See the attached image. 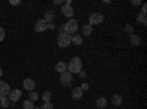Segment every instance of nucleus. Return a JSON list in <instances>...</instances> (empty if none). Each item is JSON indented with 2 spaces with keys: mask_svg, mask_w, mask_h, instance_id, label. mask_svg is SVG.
Wrapping results in <instances>:
<instances>
[{
  "mask_svg": "<svg viewBox=\"0 0 147 109\" xmlns=\"http://www.w3.org/2000/svg\"><path fill=\"white\" fill-rule=\"evenodd\" d=\"M68 65V72H71V74H80L81 69H82V60L78 58V56H74Z\"/></svg>",
  "mask_w": 147,
  "mask_h": 109,
  "instance_id": "obj_1",
  "label": "nucleus"
},
{
  "mask_svg": "<svg viewBox=\"0 0 147 109\" xmlns=\"http://www.w3.org/2000/svg\"><path fill=\"white\" fill-rule=\"evenodd\" d=\"M62 28H63V32H66V34H69V35L77 34V31H78V21L72 18V19H69V21L65 24Z\"/></svg>",
  "mask_w": 147,
  "mask_h": 109,
  "instance_id": "obj_2",
  "label": "nucleus"
},
{
  "mask_svg": "<svg viewBox=\"0 0 147 109\" xmlns=\"http://www.w3.org/2000/svg\"><path fill=\"white\" fill-rule=\"evenodd\" d=\"M69 44H71V35L62 31L57 35V46L60 47V49H66Z\"/></svg>",
  "mask_w": 147,
  "mask_h": 109,
  "instance_id": "obj_3",
  "label": "nucleus"
},
{
  "mask_svg": "<svg viewBox=\"0 0 147 109\" xmlns=\"http://www.w3.org/2000/svg\"><path fill=\"white\" fill-rule=\"evenodd\" d=\"M103 14H100V12H93V14L88 16V24L93 27V25H100V24H103Z\"/></svg>",
  "mask_w": 147,
  "mask_h": 109,
  "instance_id": "obj_4",
  "label": "nucleus"
},
{
  "mask_svg": "<svg viewBox=\"0 0 147 109\" xmlns=\"http://www.w3.org/2000/svg\"><path fill=\"white\" fill-rule=\"evenodd\" d=\"M72 81H74V77H72L71 72L66 71V72H63V74H60V83H62L63 87H69L72 84Z\"/></svg>",
  "mask_w": 147,
  "mask_h": 109,
  "instance_id": "obj_5",
  "label": "nucleus"
},
{
  "mask_svg": "<svg viewBox=\"0 0 147 109\" xmlns=\"http://www.w3.org/2000/svg\"><path fill=\"white\" fill-rule=\"evenodd\" d=\"M21 96H22L21 90H18V89H13V90H10V93L7 94V97H9L10 103H15V102H18V100L21 99Z\"/></svg>",
  "mask_w": 147,
  "mask_h": 109,
  "instance_id": "obj_6",
  "label": "nucleus"
},
{
  "mask_svg": "<svg viewBox=\"0 0 147 109\" xmlns=\"http://www.w3.org/2000/svg\"><path fill=\"white\" fill-rule=\"evenodd\" d=\"M60 12H62V15L63 16H66V18H69V19H72V16H74V7L72 6H68V5H62V7H60Z\"/></svg>",
  "mask_w": 147,
  "mask_h": 109,
  "instance_id": "obj_7",
  "label": "nucleus"
},
{
  "mask_svg": "<svg viewBox=\"0 0 147 109\" xmlns=\"http://www.w3.org/2000/svg\"><path fill=\"white\" fill-rule=\"evenodd\" d=\"M22 86H24V89H25L27 91H35V83H34V80L32 78H25L22 81Z\"/></svg>",
  "mask_w": 147,
  "mask_h": 109,
  "instance_id": "obj_8",
  "label": "nucleus"
},
{
  "mask_svg": "<svg viewBox=\"0 0 147 109\" xmlns=\"http://www.w3.org/2000/svg\"><path fill=\"white\" fill-rule=\"evenodd\" d=\"M34 30H35V32H44V31L47 30V24H46L43 19H38V21L35 22Z\"/></svg>",
  "mask_w": 147,
  "mask_h": 109,
  "instance_id": "obj_9",
  "label": "nucleus"
},
{
  "mask_svg": "<svg viewBox=\"0 0 147 109\" xmlns=\"http://www.w3.org/2000/svg\"><path fill=\"white\" fill-rule=\"evenodd\" d=\"M10 93V87H9V84L6 83V81H0V94L3 96H7Z\"/></svg>",
  "mask_w": 147,
  "mask_h": 109,
  "instance_id": "obj_10",
  "label": "nucleus"
},
{
  "mask_svg": "<svg viewBox=\"0 0 147 109\" xmlns=\"http://www.w3.org/2000/svg\"><path fill=\"white\" fill-rule=\"evenodd\" d=\"M71 96H72V99L74 100H80L82 96H84V91H82V89L81 87H75L72 90V93H71Z\"/></svg>",
  "mask_w": 147,
  "mask_h": 109,
  "instance_id": "obj_11",
  "label": "nucleus"
},
{
  "mask_svg": "<svg viewBox=\"0 0 147 109\" xmlns=\"http://www.w3.org/2000/svg\"><path fill=\"white\" fill-rule=\"evenodd\" d=\"M55 12L52 10V9H49L47 12H46V14H44V18H43V21L46 22V24H50V22H53L55 21Z\"/></svg>",
  "mask_w": 147,
  "mask_h": 109,
  "instance_id": "obj_12",
  "label": "nucleus"
},
{
  "mask_svg": "<svg viewBox=\"0 0 147 109\" xmlns=\"http://www.w3.org/2000/svg\"><path fill=\"white\" fill-rule=\"evenodd\" d=\"M129 43H131V46L138 47V46L141 44V37H140V35H137L136 32H134V34H131V35H129Z\"/></svg>",
  "mask_w": 147,
  "mask_h": 109,
  "instance_id": "obj_13",
  "label": "nucleus"
},
{
  "mask_svg": "<svg viewBox=\"0 0 147 109\" xmlns=\"http://www.w3.org/2000/svg\"><path fill=\"white\" fill-rule=\"evenodd\" d=\"M55 69H56V72H59V74H63V72L68 71V65L63 62V60H59V62L56 64V66H55Z\"/></svg>",
  "mask_w": 147,
  "mask_h": 109,
  "instance_id": "obj_14",
  "label": "nucleus"
},
{
  "mask_svg": "<svg viewBox=\"0 0 147 109\" xmlns=\"http://www.w3.org/2000/svg\"><path fill=\"white\" fill-rule=\"evenodd\" d=\"M71 43H72V44H75V46H81V44L84 43L82 35H80V34H74V35H71Z\"/></svg>",
  "mask_w": 147,
  "mask_h": 109,
  "instance_id": "obj_15",
  "label": "nucleus"
},
{
  "mask_svg": "<svg viewBox=\"0 0 147 109\" xmlns=\"http://www.w3.org/2000/svg\"><path fill=\"white\" fill-rule=\"evenodd\" d=\"M81 31H82V35H85V37H91V34H93V27L90 25V24H84L82 28H81Z\"/></svg>",
  "mask_w": 147,
  "mask_h": 109,
  "instance_id": "obj_16",
  "label": "nucleus"
},
{
  "mask_svg": "<svg viewBox=\"0 0 147 109\" xmlns=\"http://www.w3.org/2000/svg\"><path fill=\"white\" fill-rule=\"evenodd\" d=\"M107 105V99L106 97H99L96 100V106L99 108V109H105V106Z\"/></svg>",
  "mask_w": 147,
  "mask_h": 109,
  "instance_id": "obj_17",
  "label": "nucleus"
},
{
  "mask_svg": "<svg viewBox=\"0 0 147 109\" xmlns=\"http://www.w3.org/2000/svg\"><path fill=\"white\" fill-rule=\"evenodd\" d=\"M112 103H113V106H119L122 103V97L119 94H113L112 96Z\"/></svg>",
  "mask_w": 147,
  "mask_h": 109,
  "instance_id": "obj_18",
  "label": "nucleus"
},
{
  "mask_svg": "<svg viewBox=\"0 0 147 109\" xmlns=\"http://www.w3.org/2000/svg\"><path fill=\"white\" fill-rule=\"evenodd\" d=\"M0 105H2V109H6V108H9V105H10V100H9V97H7V96L2 97V100H0Z\"/></svg>",
  "mask_w": 147,
  "mask_h": 109,
  "instance_id": "obj_19",
  "label": "nucleus"
},
{
  "mask_svg": "<svg viewBox=\"0 0 147 109\" xmlns=\"http://www.w3.org/2000/svg\"><path fill=\"white\" fill-rule=\"evenodd\" d=\"M22 106H24V109H34V102H31L30 99H27V100L22 102Z\"/></svg>",
  "mask_w": 147,
  "mask_h": 109,
  "instance_id": "obj_20",
  "label": "nucleus"
},
{
  "mask_svg": "<svg viewBox=\"0 0 147 109\" xmlns=\"http://www.w3.org/2000/svg\"><path fill=\"white\" fill-rule=\"evenodd\" d=\"M137 22L141 24V25H146V24H147V18H146V15H143V14L137 15Z\"/></svg>",
  "mask_w": 147,
  "mask_h": 109,
  "instance_id": "obj_21",
  "label": "nucleus"
},
{
  "mask_svg": "<svg viewBox=\"0 0 147 109\" xmlns=\"http://www.w3.org/2000/svg\"><path fill=\"white\" fill-rule=\"evenodd\" d=\"M43 102H52V93L50 91H44L43 93Z\"/></svg>",
  "mask_w": 147,
  "mask_h": 109,
  "instance_id": "obj_22",
  "label": "nucleus"
},
{
  "mask_svg": "<svg viewBox=\"0 0 147 109\" xmlns=\"http://www.w3.org/2000/svg\"><path fill=\"white\" fill-rule=\"evenodd\" d=\"M37 99H38V93L31 91V93H30V100H31V102H35Z\"/></svg>",
  "mask_w": 147,
  "mask_h": 109,
  "instance_id": "obj_23",
  "label": "nucleus"
},
{
  "mask_svg": "<svg viewBox=\"0 0 147 109\" xmlns=\"http://www.w3.org/2000/svg\"><path fill=\"white\" fill-rule=\"evenodd\" d=\"M125 31L131 35V34H134V27H132V25H129V24H127V25H125Z\"/></svg>",
  "mask_w": 147,
  "mask_h": 109,
  "instance_id": "obj_24",
  "label": "nucleus"
},
{
  "mask_svg": "<svg viewBox=\"0 0 147 109\" xmlns=\"http://www.w3.org/2000/svg\"><path fill=\"white\" fill-rule=\"evenodd\" d=\"M41 109H53V103L52 102H46V103H43Z\"/></svg>",
  "mask_w": 147,
  "mask_h": 109,
  "instance_id": "obj_25",
  "label": "nucleus"
},
{
  "mask_svg": "<svg viewBox=\"0 0 147 109\" xmlns=\"http://www.w3.org/2000/svg\"><path fill=\"white\" fill-rule=\"evenodd\" d=\"M131 5H132V6H140V5H141V0H132Z\"/></svg>",
  "mask_w": 147,
  "mask_h": 109,
  "instance_id": "obj_26",
  "label": "nucleus"
},
{
  "mask_svg": "<svg viewBox=\"0 0 147 109\" xmlns=\"http://www.w3.org/2000/svg\"><path fill=\"white\" fill-rule=\"evenodd\" d=\"M88 87H90V86H88L87 83H82V84H81V89H82V91H85V90H88Z\"/></svg>",
  "mask_w": 147,
  "mask_h": 109,
  "instance_id": "obj_27",
  "label": "nucleus"
},
{
  "mask_svg": "<svg viewBox=\"0 0 147 109\" xmlns=\"http://www.w3.org/2000/svg\"><path fill=\"white\" fill-rule=\"evenodd\" d=\"M5 39V30L2 28V27H0V41H2Z\"/></svg>",
  "mask_w": 147,
  "mask_h": 109,
  "instance_id": "obj_28",
  "label": "nucleus"
},
{
  "mask_svg": "<svg viewBox=\"0 0 147 109\" xmlns=\"http://www.w3.org/2000/svg\"><path fill=\"white\" fill-rule=\"evenodd\" d=\"M141 14H143V15L147 14V5H143V6H141Z\"/></svg>",
  "mask_w": 147,
  "mask_h": 109,
  "instance_id": "obj_29",
  "label": "nucleus"
},
{
  "mask_svg": "<svg viewBox=\"0 0 147 109\" xmlns=\"http://www.w3.org/2000/svg\"><path fill=\"white\" fill-rule=\"evenodd\" d=\"M10 5H13V6H18V5H21V2H19V0H10Z\"/></svg>",
  "mask_w": 147,
  "mask_h": 109,
  "instance_id": "obj_30",
  "label": "nucleus"
},
{
  "mask_svg": "<svg viewBox=\"0 0 147 109\" xmlns=\"http://www.w3.org/2000/svg\"><path fill=\"white\" fill-rule=\"evenodd\" d=\"M47 28H50V30H55V28H56V25H55L53 22H50V24H47Z\"/></svg>",
  "mask_w": 147,
  "mask_h": 109,
  "instance_id": "obj_31",
  "label": "nucleus"
},
{
  "mask_svg": "<svg viewBox=\"0 0 147 109\" xmlns=\"http://www.w3.org/2000/svg\"><path fill=\"white\" fill-rule=\"evenodd\" d=\"M65 2H62V0H55V5H63Z\"/></svg>",
  "mask_w": 147,
  "mask_h": 109,
  "instance_id": "obj_32",
  "label": "nucleus"
},
{
  "mask_svg": "<svg viewBox=\"0 0 147 109\" xmlns=\"http://www.w3.org/2000/svg\"><path fill=\"white\" fill-rule=\"evenodd\" d=\"M3 75V71H2V68H0V77H2Z\"/></svg>",
  "mask_w": 147,
  "mask_h": 109,
  "instance_id": "obj_33",
  "label": "nucleus"
},
{
  "mask_svg": "<svg viewBox=\"0 0 147 109\" xmlns=\"http://www.w3.org/2000/svg\"><path fill=\"white\" fill-rule=\"evenodd\" d=\"M2 97H3V96H2V94H0V100H2Z\"/></svg>",
  "mask_w": 147,
  "mask_h": 109,
  "instance_id": "obj_34",
  "label": "nucleus"
}]
</instances>
